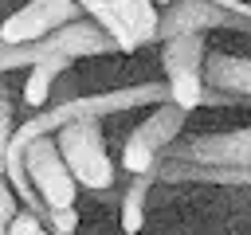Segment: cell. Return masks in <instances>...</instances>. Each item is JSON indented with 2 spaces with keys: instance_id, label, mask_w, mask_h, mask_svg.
Returning <instances> with one entry per match:
<instances>
[{
  "instance_id": "1",
  "label": "cell",
  "mask_w": 251,
  "mask_h": 235,
  "mask_svg": "<svg viewBox=\"0 0 251 235\" xmlns=\"http://www.w3.org/2000/svg\"><path fill=\"white\" fill-rule=\"evenodd\" d=\"M157 180L165 184H235L251 188V125L196 133L169 141L157 161Z\"/></svg>"
},
{
  "instance_id": "2",
  "label": "cell",
  "mask_w": 251,
  "mask_h": 235,
  "mask_svg": "<svg viewBox=\"0 0 251 235\" xmlns=\"http://www.w3.org/2000/svg\"><path fill=\"white\" fill-rule=\"evenodd\" d=\"M165 98H169V90L157 86V82L114 86V90H98V94H71V98H59L55 106H39V114L16 121L12 145H27L39 133H59L67 121H78V118H114V114H126V110L157 106Z\"/></svg>"
},
{
  "instance_id": "3",
  "label": "cell",
  "mask_w": 251,
  "mask_h": 235,
  "mask_svg": "<svg viewBox=\"0 0 251 235\" xmlns=\"http://www.w3.org/2000/svg\"><path fill=\"white\" fill-rule=\"evenodd\" d=\"M59 153L75 176L78 188L86 192H110L114 188V161L106 153V137H102V118H78V121H67L59 133Z\"/></svg>"
},
{
  "instance_id": "4",
  "label": "cell",
  "mask_w": 251,
  "mask_h": 235,
  "mask_svg": "<svg viewBox=\"0 0 251 235\" xmlns=\"http://www.w3.org/2000/svg\"><path fill=\"white\" fill-rule=\"evenodd\" d=\"M204 55H208V43L196 31L161 39L165 90H169V102H176L184 114L200 110V102H204Z\"/></svg>"
},
{
  "instance_id": "5",
  "label": "cell",
  "mask_w": 251,
  "mask_h": 235,
  "mask_svg": "<svg viewBox=\"0 0 251 235\" xmlns=\"http://www.w3.org/2000/svg\"><path fill=\"white\" fill-rule=\"evenodd\" d=\"M20 149H24L27 180H31V188H35V196L43 200V208H47V212L75 208L78 184H75V176H71V168H67V161H63V153H59L55 133H39V137H31V141L20 145Z\"/></svg>"
},
{
  "instance_id": "6",
  "label": "cell",
  "mask_w": 251,
  "mask_h": 235,
  "mask_svg": "<svg viewBox=\"0 0 251 235\" xmlns=\"http://www.w3.org/2000/svg\"><path fill=\"white\" fill-rule=\"evenodd\" d=\"M184 118H188V114H184L176 102H169V98L157 102V106H149V114L137 121V129H133V133L126 137V145H122V168H126L129 176L153 168L157 153L184 133Z\"/></svg>"
},
{
  "instance_id": "7",
  "label": "cell",
  "mask_w": 251,
  "mask_h": 235,
  "mask_svg": "<svg viewBox=\"0 0 251 235\" xmlns=\"http://www.w3.org/2000/svg\"><path fill=\"white\" fill-rule=\"evenodd\" d=\"M204 35V31H251L247 20L216 8L212 0H169L157 12V43L173 39V35Z\"/></svg>"
},
{
  "instance_id": "8",
  "label": "cell",
  "mask_w": 251,
  "mask_h": 235,
  "mask_svg": "<svg viewBox=\"0 0 251 235\" xmlns=\"http://www.w3.org/2000/svg\"><path fill=\"white\" fill-rule=\"evenodd\" d=\"M82 8L75 0H27L24 8H12L0 20V39L4 43H31L43 39L47 31H55L67 20H78Z\"/></svg>"
},
{
  "instance_id": "9",
  "label": "cell",
  "mask_w": 251,
  "mask_h": 235,
  "mask_svg": "<svg viewBox=\"0 0 251 235\" xmlns=\"http://www.w3.org/2000/svg\"><path fill=\"white\" fill-rule=\"evenodd\" d=\"M204 86L251 98V59L243 55H204Z\"/></svg>"
},
{
  "instance_id": "10",
  "label": "cell",
  "mask_w": 251,
  "mask_h": 235,
  "mask_svg": "<svg viewBox=\"0 0 251 235\" xmlns=\"http://www.w3.org/2000/svg\"><path fill=\"white\" fill-rule=\"evenodd\" d=\"M75 63H78V59H75V55H63V51L35 59V63L27 67V82H24V106H31V110L47 106L51 86H55V82H59V74H67Z\"/></svg>"
},
{
  "instance_id": "11",
  "label": "cell",
  "mask_w": 251,
  "mask_h": 235,
  "mask_svg": "<svg viewBox=\"0 0 251 235\" xmlns=\"http://www.w3.org/2000/svg\"><path fill=\"white\" fill-rule=\"evenodd\" d=\"M153 184H157V168L133 172V180L126 184V192L118 200V227H122V235H137L145 227V204H149Z\"/></svg>"
},
{
  "instance_id": "12",
  "label": "cell",
  "mask_w": 251,
  "mask_h": 235,
  "mask_svg": "<svg viewBox=\"0 0 251 235\" xmlns=\"http://www.w3.org/2000/svg\"><path fill=\"white\" fill-rule=\"evenodd\" d=\"M106 4L129 27V35L137 39V47L157 43V12H153V0H106Z\"/></svg>"
},
{
  "instance_id": "13",
  "label": "cell",
  "mask_w": 251,
  "mask_h": 235,
  "mask_svg": "<svg viewBox=\"0 0 251 235\" xmlns=\"http://www.w3.org/2000/svg\"><path fill=\"white\" fill-rule=\"evenodd\" d=\"M12 133H16V106H12V94L0 86V172H4V157H8Z\"/></svg>"
},
{
  "instance_id": "14",
  "label": "cell",
  "mask_w": 251,
  "mask_h": 235,
  "mask_svg": "<svg viewBox=\"0 0 251 235\" xmlns=\"http://www.w3.org/2000/svg\"><path fill=\"white\" fill-rule=\"evenodd\" d=\"M39 227H43V215L20 204V208L12 212V219H8V231H4V235H35Z\"/></svg>"
},
{
  "instance_id": "15",
  "label": "cell",
  "mask_w": 251,
  "mask_h": 235,
  "mask_svg": "<svg viewBox=\"0 0 251 235\" xmlns=\"http://www.w3.org/2000/svg\"><path fill=\"white\" fill-rule=\"evenodd\" d=\"M43 223L51 227V235H75V231H78V212H75V208L43 212Z\"/></svg>"
},
{
  "instance_id": "16",
  "label": "cell",
  "mask_w": 251,
  "mask_h": 235,
  "mask_svg": "<svg viewBox=\"0 0 251 235\" xmlns=\"http://www.w3.org/2000/svg\"><path fill=\"white\" fill-rule=\"evenodd\" d=\"M20 208V200H16V192H12V184L4 180V172H0V235L8 231V219H12V212Z\"/></svg>"
},
{
  "instance_id": "17",
  "label": "cell",
  "mask_w": 251,
  "mask_h": 235,
  "mask_svg": "<svg viewBox=\"0 0 251 235\" xmlns=\"http://www.w3.org/2000/svg\"><path fill=\"white\" fill-rule=\"evenodd\" d=\"M216 8H224V12H231V16H239V20H247L251 24V4L247 0H212Z\"/></svg>"
},
{
  "instance_id": "18",
  "label": "cell",
  "mask_w": 251,
  "mask_h": 235,
  "mask_svg": "<svg viewBox=\"0 0 251 235\" xmlns=\"http://www.w3.org/2000/svg\"><path fill=\"white\" fill-rule=\"evenodd\" d=\"M35 235H51V227H39V231H35Z\"/></svg>"
},
{
  "instance_id": "19",
  "label": "cell",
  "mask_w": 251,
  "mask_h": 235,
  "mask_svg": "<svg viewBox=\"0 0 251 235\" xmlns=\"http://www.w3.org/2000/svg\"><path fill=\"white\" fill-rule=\"evenodd\" d=\"M4 16H8V8H4V0H0V20H4Z\"/></svg>"
},
{
  "instance_id": "20",
  "label": "cell",
  "mask_w": 251,
  "mask_h": 235,
  "mask_svg": "<svg viewBox=\"0 0 251 235\" xmlns=\"http://www.w3.org/2000/svg\"><path fill=\"white\" fill-rule=\"evenodd\" d=\"M153 4H169V0H153Z\"/></svg>"
}]
</instances>
